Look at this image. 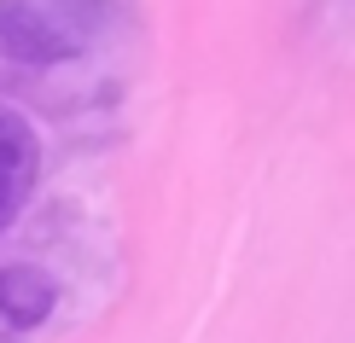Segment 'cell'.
<instances>
[{
  "label": "cell",
  "mask_w": 355,
  "mask_h": 343,
  "mask_svg": "<svg viewBox=\"0 0 355 343\" xmlns=\"http://www.w3.org/2000/svg\"><path fill=\"white\" fill-rule=\"evenodd\" d=\"M53 303H58V291L41 267H29V262L0 267V315H6V326H41L53 315Z\"/></svg>",
  "instance_id": "cell-3"
},
{
  "label": "cell",
  "mask_w": 355,
  "mask_h": 343,
  "mask_svg": "<svg viewBox=\"0 0 355 343\" xmlns=\"http://www.w3.org/2000/svg\"><path fill=\"white\" fill-rule=\"evenodd\" d=\"M35 181H41V140L24 111L0 105V233L24 216Z\"/></svg>",
  "instance_id": "cell-2"
},
{
  "label": "cell",
  "mask_w": 355,
  "mask_h": 343,
  "mask_svg": "<svg viewBox=\"0 0 355 343\" xmlns=\"http://www.w3.org/2000/svg\"><path fill=\"white\" fill-rule=\"evenodd\" d=\"M105 29V0H0V58L12 64H70Z\"/></svg>",
  "instance_id": "cell-1"
}]
</instances>
